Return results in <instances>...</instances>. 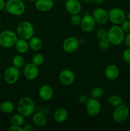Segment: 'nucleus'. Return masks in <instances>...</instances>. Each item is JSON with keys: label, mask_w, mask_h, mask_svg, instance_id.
<instances>
[{"label": "nucleus", "mask_w": 130, "mask_h": 131, "mask_svg": "<svg viewBox=\"0 0 130 131\" xmlns=\"http://www.w3.org/2000/svg\"><path fill=\"white\" fill-rule=\"evenodd\" d=\"M44 56L42 54H36L32 58V63L37 66H40L44 62Z\"/></svg>", "instance_id": "cd10ccee"}, {"label": "nucleus", "mask_w": 130, "mask_h": 131, "mask_svg": "<svg viewBox=\"0 0 130 131\" xmlns=\"http://www.w3.org/2000/svg\"><path fill=\"white\" fill-rule=\"evenodd\" d=\"M82 17L79 15V14H74V15H71V18H70V21L71 23L73 26H77L80 24L81 23Z\"/></svg>", "instance_id": "c756f323"}, {"label": "nucleus", "mask_w": 130, "mask_h": 131, "mask_svg": "<svg viewBox=\"0 0 130 131\" xmlns=\"http://www.w3.org/2000/svg\"><path fill=\"white\" fill-rule=\"evenodd\" d=\"M10 121L11 125L22 126L24 123V116L20 113L15 114L11 116Z\"/></svg>", "instance_id": "393cba45"}, {"label": "nucleus", "mask_w": 130, "mask_h": 131, "mask_svg": "<svg viewBox=\"0 0 130 131\" xmlns=\"http://www.w3.org/2000/svg\"><path fill=\"white\" fill-rule=\"evenodd\" d=\"M68 112L64 107L57 109L54 113V119L57 123H63L67 120Z\"/></svg>", "instance_id": "6ab92c4d"}, {"label": "nucleus", "mask_w": 130, "mask_h": 131, "mask_svg": "<svg viewBox=\"0 0 130 131\" xmlns=\"http://www.w3.org/2000/svg\"><path fill=\"white\" fill-rule=\"evenodd\" d=\"M62 1H64V2H66V1H68V0H62Z\"/></svg>", "instance_id": "de8ad7c7"}, {"label": "nucleus", "mask_w": 130, "mask_h": 131, "mask_svg": "<svg viewBox=\"0 0 130 131\" xmlns=\"http://www.w3.org/2000/svg\"><path fill=\"white\" fill-rule=\"evenodd\" d=\"M34 127L33 125L31 124H28L26 125H24V131H33L34 130Z\"/></svg>", "instance_id": "e433bc0d"}, {"label": "nucleus", "mask_w": 130, "mask_h": 131, "mask_svg": "<svg viewBox=\"0 0 130 131\" xmlns=\"http://www.w3.org/2000/svg\"><path fill=\"white\" fill-rule=\"evenodd\" d=\"M1 86H0V95H1Z\"/></svg>", "instance_id": "09e8293b"}, {"label": "nucleus", "mask_w": 130, "mask_h": 131, "mask_svg": "<svg viewBox=\"0 0 130 131\" xmlns=\"http://www.w3.org/2000/svg\"><path fill=\"white\" fill-rule=\"evenodd\" d=\"M125 33L119 25H114L109 28L107 34V38L110 44L113 46H119L124 42Z\"/></svg>", "instance_id": "f03ea898"}, {"label": "nucleus", "mask_w": 130, "mask_h": 131, "mask_svg": "<svg viewBox=\"0 0 130 131\" xmlns=\"http://www.w3.org/2000/svg\"><path fill=\"white\" fill-rule=\"evenodd\" d=\"M124 42L126 47L130 48V32L127 33V34L125 36Z\"/></svg>", "instance_id": "f704fd0d"}, {"label": "nucleus", "mask_w": 130, "mask_h": 131, "mask_svg": "<svg viewBox=\"0 0 130 131\" xmlns=\"http://www.w3.org/2000/svg\"><path fill=\"white\" fill-rule=\"evenodd\" d=\"M105 94V91L101 87H96L94 88L90 92V96L93 98H95L98 99L103 97Z\"/></svg>", "instance_id": "bb28decb"}, {"label": "nucleus", "mask_w": 130, "mask_h": 131, "mask_svg": "<svg viewBox=\"0 0 130 131\" xmlns=\"http://www.w3.org/2000/svg\"><path fill=\"white\" fill-rule=\"evenodd\" d=\"M129 110L126 104H122L115 107L113 112V119L117 123H123L128 118Z\"/></svg>", "instance_id": "423d86ee"}, {"label": "nucleus", "mask_w": 130, "mask_h": 131, "mask_svg": "<svg viewBox=\"0 0 130 131\" xmlns=\"http://www.w3.org/2000/svg\"><path fill=\"white\" fill-rule=\"evenodd\" d=\"M107 34H108V31L105 29L101 28L99 29L96 32V37L98 39H102V38H107Z\"/></svg>", "instance_id": "7c9ffc66"}, {"label": "nucleus", "mask_w": 130, "mask_h": 131, "mask_svg": "<svg viewBox=\"0 0 130 131\" xmlns=\"http://www.w3.org/2000/svg\"><path fill=\"white\" fill-rule=\"evenodd\" d=\"M24 63H25V60L21 55H17L14 56L12 60V65L18 69L22 67L24 65Z\"/></svg>", "instance_id": "a878e982"}, {"label": "nucleus", "mask_w": 130, "mask_h": 131, "mask_svg": "<svg viewBox=\"0 0 130 131\" xmlns=\"http://www.w3.org/2000/svg\"><path fill=\"white\" fill-rule=\"evenodd\" d=\"M54 0H37L34 3L36 9L42 12H48L54 6Z\"/></svg>", "instance_id": "a211bd4d"}, {"label": "nucleus", "mask_w": 130, "mask_h": 131, "mask_svg": "<svg viewBox=\"0 0 130 131\" xmlns=\"http://www.w3.org/2000/svg\"><path fill=\"white\" fill-rule=\"evenodd\" d=\"M0 111H1V102H0Z\"/></svg>", "instance_id": "c03bdc74"}, {"label": "nucleus", "mask_w": 130, "mask_h": 131, "mask_svg": "<svg viewBox=\"0 0 130 131\" xmlns=\"http://www.w3.org/2000/svg\"><path fill=\"white\" fill-rule=\"evenodd\" d=\"M8 131H24V127L19 125H11L10 127L8 129Z\"/></svg>", "instance_id": "72a5a7b5"}, {"label": "nucleus", "mask_w": 130, "mask_h": 131, "mask_svg": "<svg viewBox=\"0 0 130 131\" xmlns=\"http://www.w3.org/2000/svg\"><path fill=\"white\" fill-rule=\"evenodd\" d=\"M29 48L33 51H38L42 47V42L40 38L36 36H33L29 40Z\"/></svg>", "instance_id": "4be33fe9"}, {"label": "nucleus", "mask_w": 130, "mask_h": 131, "mask_svg": "<svg viewBox=\"0 0 130 131\" xmlns=\"http://www.w3.org/2000/svg\"><path fill=\"white\" fill-rule=\"evenodd\" d=\"M122 58H123V60H124L125 62H126L128 64H130V48L127 47L126 49H125L123 51Z\"/></svg>", "instance_id": "473e14b6"}, {"label": "nucleus", "mask_w": 130, "mask_h": 131, "mask_svg": "<svg viewBox=\"0 0 130 131\" xmlns=\"http://www.w3.org/2000/svg\"><path fill=\"white\" fill-rule=\"evenodd\" d=\"M17 34L20 38L29 40L34 36V26L28 20L20 22L17 27Z\"/></svg>", "instance_id": "7ed1b4c3"}, {"label": "nucleus", "mask_w": 130, "mask_h": 131, "mask_svg": "<svg viewBox=\"0 0 130 131\" xmlns=\"http://www.w3.org/2000/svg\"><path fill=\"white\" fill-rule=\"evenodd\" d=\"M32 120L34 125L38 127H43L47 124V118L44 114L40 112H37L33 114Z\"/></svg>", "instance_id": "aec40b11"}, {"label": "nucleus", "mask_w": 130, "mask_h": 131, "mask_svg": "<svg viewBox=\"0 0 130 131\" xmlns=\"http://www.w3.org/2000/svg\"><path fill=\"white\" fill-rule=\"evenodd\" d=\"M19 37L11 30H4L0 33V46L3 48H10L15 46Z\"/></svg>", "instance_id": "39448f33"}, {"label": "nucleus", "mask_w": 130, "mask_h": 131, "mask_svg": "<svg viewBox=\"0 0 130 131\" xmlns=\"http://www.w3.org/2000/svg\"><path fill=\"white\" fill-rule=\"evenodd\" d=\"M65 8L71 15L79 14L82 10V5L79 0H68L65 2Z\"/></svg>", "instance_id": "2eb2a0df"}, {"label": "nucleus", "mask_w": 130, "mask_h": 131, "mask_svg": "<svg viewBox=\"0 0 130 131\" xmlns=\"http://www.w3.org/2000/svg\"><path fill=\"white\" fill-rule=\"evenodd\" d=\"M105 1V0H95V1L94 2H96V3L98 4H102Z\"/></svg>", "instance_id": "58836bf2"}, {"label": "nucleus", "mask_w": 130, "mask_h": 131, "mask_svg": "<svg viewBox=\"0 0 130 131\" xmlns=\"http://www.w3.org/2000/svg\"><path fill=\"white\" fill-rule=\"evenodd\" d=\"M24 75L28 80H34L39 74L38 67L33 63H29L25 65L23 70Z\"/></svg>", "instance_id": "4468645a"}, {"label": "nucleus", "mask_w": 130, "mask_h": 131, "mask_svg": "<svg viewBox=\"0 0 130 131\" xmlns=\"http://www.w3.org/2000/svg\"><path fill=\"white\" fill-rule=\"evenodd\" d=\"M59 81L62 85L70 86L75 81V76L74 73L69 69L62 70L59 74Z\"/></svg>", "instance_id": "f8f14e48"}, {"label": "nucleus", "mask_w": 130, "mask_h": 131, "mask_svg": "<svg viewBox=\"0 0 130 131\" xmlns=\"http://www.w3.org/2000/svg\"><path fill=\"white\" fill-rule=\"evenodd\" d=\"M20 71L19 69L14 66L8 67L4 72V79L8 84H14L19 81Z\"/></svg>", "instance_id": "6e6552de"}, {"label": "nucleus", "mask_w": 130, "mask_h": 131, "mask_svg": "<svg viewBox=\"0 0 130 131\" xmlns=\"http://www.w3.org/2000/svg\"><path fill=\"white\" fill-rule=\"evenodd\" d=\"M121 27L124 33H129L130 32V21L126 19L121 24Z\"/></svg>", "instance_id": "2f4dec72"}, {"label": "nucleus", "mask_w": 130, "mask_h": 131, "mask_svg": "<svg viewBox=\"0 0 130 131\" xmlns=\"http://www.w3.org/2000/svg\"><path fill=\"white\" fill-rule=\"evenodd\" d=\"M5 5H6V2L5 0H0V11L5 8Z\"/></svg>", "instance_id": "4c0bfd02"}, {"label": "nucleus", "mask_w": 130, "mask_h": 131, "mask_svg": "<svg viewBox=\"0 0 130 131\" xmlns=\"http://www.w3.org/2000/svg\"><path fill=\"white\" fill-rule=\"evenodd\" d=\"M88 99L89 98H88L85 95H81L80 96H79V102H81V103L85 104L87 102V101Z\"/></svg>", "instance_id": "c9c22d12"}, {"label": "nucleus", "mask_w": 130, "mask_h": 131, "mask_svg": "<svg viewBox=\"0 0 130 131\" xmlns=\"http://www.w3.org/2000/svg\"><path fill=\"white\" fill-rule=\"evenodd\" d=\"M86 110L88 115L92 117L98 116L101 111V105L100 102L97 99L89 98L88 99L86 103Z\"/></svg>", "instance_id": "1a4fd4ad"}, {"label": "nucleus", "mask_w": 130, "mask_h": 131, "mask_svg": "<svg viewBox=\"0 0 130 131\" xmlns=\"http://www.w3.org/2000/svg\"><path fill=\"white\" fill-rule=\"evenodd\" d=\"M93 17L96 23L99 24H106L109 20L108 19V12L103 8H97L93 11Z\"/></svg>", "instance_id": "ddd939ff"}, {"label": "nucleus", "mask_w": 130, "mask_h": 131, "mask_svg": "<svg viewBox=\"0 0 130 131\" xmlns=\"http://www.w3.org/2000/svg\"><path fill=\"white\" fill-rule=\"evenodd\" d=\"M108 103L110 106L113 107H116L117 106L122 104L123 103V99L121 97L117 95H111L108 99Z\"/></svg>", "instance_id": "5701e85b"}, {"label": "nucleus", "mask_w": 130, "mask_h": 131, "mask_svg": "<svg viewBox=\"0 0 130 131\" xmlns=\"http://www.w3.org/2000/svg\"><path fill=\"white\" fill-rule=\"evenodd\" d=\"M83 1H84L85 3H91L94 2L95 0H83Z\"/></svg>", "instance_id": "ea45409f"}, {"label": "nucleus", "mask_w": 130, "mask_h": 131, "mask_svg": "<svg viewBox=\"0 0 130 131\" xmlns=\"http://www.w3.org/2000/svg\"><path fill=\"white\" fill-rule=\"evenodd\" d=\"M5 10L14 16L22 15L25 10V6L22 0H7Z\"/></svg>", "instance_id": "20e7f679"}, {"label": "nucleus", "mask_w": 130, "mask_h": 131, "mask_svg": "<svg viewBox=\"0 0 130 131\" xmlns=\"http://www.w3.org/2000/svg\"><path fill=\"white\" fill-rule=\"evenodd\" d=\"M1 79H2V75H1V74H0V81H1Z\"/></svg>", "instance_id": "a18cd8bd"}, {"label": "nucleus", "mask_w": 130, "mask_h": 131, "mask_svg": "<svg viewBox=\"0 0 130 131\" xmlns=\"http://www.w3.org/2000/svg\"><path fill=\"white\" fill-rule=\"evenodd\" d=\"M17 51L20 54H25L28 51L29 49V43L27 40L22 38H18L15 45Z\"/></svg>", "instance_id": "412c9836"}, {"label": "nucleus", "mask_w": 130, "mask_h": 131, "mask_svg": "<svg viewBox=\"0 0 130 131\" xmlns=\"http://www.w3.org/2000/svg\"><path fill=\"white\" fill-rule=\"evenodd\" d=\"M120 70L118 67L114 64L108 65L105 70V75L110 81H114L119 76Z\"/></svg>", "instance_id": "f3484780"}, {"label": "nucleus", "mask_w": 130, "mask_h": 131, "mask_svg": "<svg viewBox=\"0 0 130 131\" xmlns=\"http://www.w3.org/2000/svg\"><path fill=\"white\" fill-rule=\"evenodd\" d=\"M108 19L114 25H119L126 19V14L120 8H113L108 12Z\"/></svg>", "instance_id": "0eeeda50"}, {"label": "nucleus", "mask_w": 130, "mask_h": 131, "mask_svg": "<svg viewBox=\"0 0 130 131\" xmlns=\"http://www.w3.org/2000/svg\"><path fill=\"white\" fill-rule=\"evenodd\" d=\"M80 28L86 33L93 31L96 26V21L93 18V15L86 14L83 17H82L80 23Z\"/></svg>", "instance_id": "9b49d317"}, {"label": "nucleus", "mask_w": 130, "mask_h": 131, "mask_svg": "<svg viewBox=\"0 0 130 131\" xmlns=\"http://www.w3.org/2000/svg\"><path fill=\"white\" fill-rule=\"evenodd\" d=\"M17 111L24 117L33 115L35 110V104L33 100L29 97H23L17 103Z\"/></svg>", "instance_id": "f257e3e1"}, {"label": "nucleus", "mask_w": 130, "mask_h": 131, "mask_svg": "<svg viewBox=\"0 0 130 131\" xmlns=\"http://www.w3.org/2000/svg\"><path fill=\"white\" fill-rule=\"evenodd\" d=\"M1 19H0V28H1Z\"/></svg>", "instance_id": "49530a36"}, {"label": "nucleus", "mask_w": 130, "mask_h": 131, "mask_svg": "<svg viewBox=\"0 0 130 131\" xmlns=\"http://www.w3.org/2000/svg\"><path fill=\"white\" fill-rule=\"evenodd\" d=\"M15 106L11 101H6L1 103V111L4 113L10 114L14 111Z\"/></svg>", "instance_id": "b1692460"}, {"label": "nucleus", "mask_w": 130, "mask_h": 131, "mask_svg": "<svg viewBox=\"0 0 130 131\" xmlns=\"http://www.w3.org/2000/svg\"><path fill=\"white\" fill-rule=\"evenodd\" d=\"M79 46V39L75 37H67L62 43V49L67 53H73L77 51Z\"/></svg>", "instance_id": "9d476101"}, {"label": "nucleus", "mask_w": 130, "mask_h": 131, "mask_svg": "<svg viewBox=\"0 0 130 131\" xmlns=\"http://www.w3.org/2000/svg\"><path fill=\"white\" fill-rule=\"evenodd\" d=\"M110 46V42H109L108 39L107 38L99 39V47L103 50L108 49Z\"/></svg>", "instance_id": "c85d7f7f"}, {"label": "nucleus", "mask_w": 130, "mask_h": 131, "mask_svg": "<svg viewBox=\"0 0 130 131\" xmlns=\"http://www.w3.org/2000/svg\"><path fill=\"white\" fill-rule=\"evenodd\" d=\"M28 1H30V2H36L37 0H28Z\"/></svg>", "instance_id": "37998d69"}, {"label": "nucleus", "mask_w": 130, "mask_h": 131, "mask_svg": "<svg viewBox=\"0 0 130 131\" xmlns=\"http://www.w3.org/2000/svg\"><path fill=\"white\" fill-rule=\"evenodd\" d=\"M126 19L130 21V12H129L126 15Z\"/></svg>", "instance_id": "a19ab883"}, {"label": "nucleus", "mask_w": 130, "mask_h": 131, "mask_svg": "<svg viewBox=\"0 0 130 131\" xmlns=\"http://www.w3.org/2000/svg\"><path fill=\"white\" fill-rule=\"evenodd\" d=\"M40 98L45 101H48L52 99L54 95V90L48 84H43L38 90Z\"/></svg>", "instance_id": "dca6fc26"}, {"label": "nucleus", "mask_w": 130, "mask_h": 131, "mask_svg": "<svg viewBox=\"0 0 130 131\" xmlns=\"http://www.w3.org/2000/svg\"><path fill=\"white\" fill-rule=\"evenodd\" d=\"M79 43H80V45L83 44V43L85 42V40H84V38H80V39H79Z\"/></svg>", "instance_id": "79ce46f5"}]
</instances>
